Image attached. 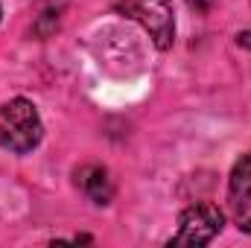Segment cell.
<instances>
[{
    "instance_id": "52a82bcc",
    "label": "cell",
    "mask_w": 251,
    "mask_h": 248,
    "mask_svg": "<svg viewBox=\"0 0 251 248\" xmlns=\"http://www.w3.org/2000/svg\"><path fill=\"white\" fill-rule=\"evenodd\" d=\"M187 3H190V9H196V12L204 15V12H210V6H213L216 0H187Z\"/></svg>"
},
{
    "instance_id": "6da1fadb",
    "label": "cell",
    "mask_w": 251,
    "mask_h": 248,
    "mask_svg": "<svg viewBox=\"0 0 251 248\" xmlns=\"http://www.w3.org/2000/svg\"><path fill=\"white\" fill-rule=\"evenodd\" d=\"M44 140L38 108L26 97H15L0 105V149L12 155H29Z\"/></svg>"
},
{
    "instance_id": "9c48e42d",
    "label": "cell",
    "mask_w": 251,
    "mask_h": 248,
    "mask_svg": "<svg viewBox=\"0 0 251 248\" xmlns=\"http://www.w3.org/2000/svg\"><path fill=\"white\" fill-rule=\"evenodd\" d=\"M0 21H3V6H0Z\"/></svg>"
},
{
    "instance_id": "8992f818",
    "label": "cell",
    "mask_w": 251,
    "mask_h": 248,
    "mask_svg": "<svg viewBox=\"0 0 251 248\" xmlns=\"http://www.w3.org/2000/svg\"><path fill=\"white\" fill-rule=\"evenodd\" d=\"M62 3L56 6V3H50V6H44V12L35 18V24H32V32L38 35V38H50L56 29H59V24H62Z\"/></svg>"
},
{
    "instance_id": "5b68a950",
    "label": "cell",
    "mask_w": 251,
    "mask_h": 248,
    "mask_svg": "<svg viewBox=\"0 0 251 248\" xmlns=\"http://www.w3.org/2000/svg\"><path fill=\"white\" fill-rule=\"evenodd\" d=\"M73 178H76V187L82 190V196H85L88 201L100 204V207L111 204V198H114V193H117L111 173H108L102 164H82V167L73 173Z\"/></svg>"
},
{
    "instance_id": "ba28073f",
    "label": "cell",
    "mask_w": 251,
    "mask_h": 248,
    "mask_svg": "<svg viewBox=\"0 0 251 248\" xmlns=\"http://www.w3.org/2000/svg\"><path fill=\"white\" fill-rule=\"evenodd\" d=\"M237 44H240V47H246V50H251V29L237 32Z\"/></svg>"
},
{
    "instance_id": "277c9868",
    "label": "cell",
    "mask_w": 251,
    "mask_h": 248,
    "mask_svg": "<svg viewBox=\"0 0 251 248\" xmlns=\"http://www.w3.org/2000/svg\"><path fill=\"white\" fill-rule=\"evenodd\" d=\"M228 207L234 225L251 234V152H246L228 175Z\"/></svg>"
},
{
    "instance_id": "7a4b0ae2",
    "label": "cell",
    "mask_w": 251,
    "mask_h": 248,
    "mask_svg": "<svg viewBox=\"0 0 251 248\" xmlns=\"http://www.w3.org/2000/svg\"><path fill=\"white\" fill-rule=\"evenodd\" d=\"M225 228V213L219 204H210V201H196L184 207L178 213V231L170 237L167 246L178 248V246H187V248H201L207 243H213Z\"/></svg>"
},
{
    "instance_id": "3957f363",
    "label": "cell",
    "mask_w": 251,
    "mask_h": 248,
    "mask_svg": "<svg viewBox=\"0 0 251 248\" xmlns=\"http://www.w3.org/2000/svg\"><path fill=\"white\" fill-rule=\"evenodd\" d=\"M120 12L137 21L158 50H170L176 41V15L170 0H117Z\"/></svg>"
}]
</instances>
